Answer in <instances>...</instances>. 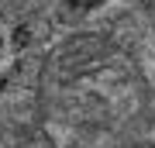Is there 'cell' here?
Instances as JSON below:
<instances>
[{
	"label": "cell",
	"instance_id": "obj_1",
	"mask_svg": "<svg viewBox=\"0 0 155 148\" xmlns=\"http://www.w3.org/2000/svg\"><path fill=\"white\" fill-rule=\"evenodd\" d=\"M38 114L52 148H155V83L104 35H72L48 52Z\"/></svg>",
	"mask_w": 155,
	"mask_h": 148
}]
</instances>
